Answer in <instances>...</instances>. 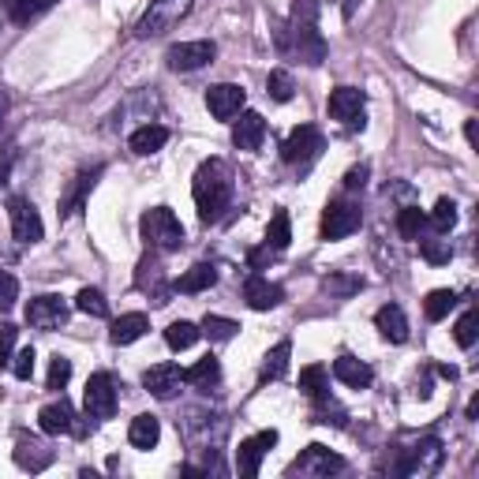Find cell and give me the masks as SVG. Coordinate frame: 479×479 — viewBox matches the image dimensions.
Masks as SVG:
<instances>
[{
  "label": "cell",
  "mask_w": 479,
  "mask_h": 479,
  "mask_svg": "<svg viewBox=\"0 0 479 479\" xmlns=\"http://www.w3.org/2000/svg\"><path fill=\"white\" fill-rule=\"evenodd\" d=\"M277 53L281 56H296L300 64H307V68H318V64L326 60L330 49H326V38L318 35L314 0H296L289 23L277 30Z\"/></svg>",
  "instance_id": "cell-1"
},
{
  "label": "cell",
  "mask_w": 479,
  "mask_h": 479,
  "mask_svg": "<svg viewBox=\"0 0 479 479\" xmlns=\"http://www.w3.org/2000/svg\"><path fill=\"white\" fill-rule=\"evenodd\" d=\"M191 195H195V206H199V217L206 221H221L233 206V195H236V176H233V165L225 157H206V162L195 169V180H191Z\"/></svg>",
  "instance_id": "cell-2"
},
{
  "label": "cell",
  "mask_w": 479,
  "mask_h": 479,
  "mask_svg": "<svg viewBox=\"0 0 479 479\" xmlns=\"http://www.w3.org/2000/svg\"><path fill=\"white\" fill-rule=\"evenodd\" d=\"M139 236L150 251H180L184 244V225L169 206H154L139 217Z\"/></svg>",
  "instance_id": "cell-3"
},
{
  "label": "cell",
  "mask_w": 479,
  "mask_h": 479,
  "mask_svg": "<svg viewBox=\"0 0 479 479\" xmlns=\"http://www.w3.org/2000/svg\"><path fill=\"white\" fill-rule=\"evenodd\" d=\"M323 146H326L323 132H318L314 124H300V127H293V132H289V139L281 143V157H284V165H293V169L307 173V169L318 162Z\"/></svg>",
  "instance_id": "cell-4"
},
{
  "label": "cell",
  "mask_w": 479,
  "mask_h": 479,
  "mask_svg": "<svg viewBox=\"0 0 479 479\" xmlns=\"http://www.w3.org/2000/svg\"><path fill=\"white\" fill-rule=\"evenodd\" d=\"M195 0H150V8L143 12V19L135 23V38H162L191 12Z\"/></svg>",
  "instance_id": "cell-5"
},
{
  "label": "cell",
  "mask_w": 479,
  "mask_h": 479,
  "mask_svg": "<svg viewBox=\"0 0 479 479\" xmlns=\"http://www.w3.org/2000/svg\"><path fill=\"white\" fill-rule=\"evenodd\" d=\"M445 461V450H442V442L438 438H420L412 450H404L401 464H397V475H408V479H427L442 468Z\"/></svg>",
  "instance_id": "cell-6"
},
{
  "label": "cell",
  "mask_w": 479,
  "mask_h": 479,
  "mask_svg": "<svg viewBox=\"0 0 479 479\" xmlns=\"http://www.w3.org/2000/svg\"><path fill=\"white\" fill-rule=\"evenodd\" d=\"M360 221H364V210L360 203L353 199H334L323 214V240H344V236H353L360 229Z\"/></svg>",
  "instance_id": "cell-7"
},
{
  "label": "cell",
  "mask_w": 479,
  "mask_h": 479,
  "mask_svg": "<svg viewBox=\"0 0 479 479\" xmlns=\"http://www.w3.org/2000/svg\"><path fill=\"white\" fill-rule=\"evenodd\" d=\"M83 404H86V416L90 420H113V412H116V378L109 371L90 374Z\"/></svg>",
  "instance_id": "cell-8"
},
{
  "label": "cell",
  "mask_w": 479,
  "mask_h": 479,
  "mask_svg": "<svg viewBox=\"0 0 479 479\" xmlns=\"http://www.w3.org/2000/svg\"><path fill=\"white\" fill-rule=\"evenodd\" d=\"M90 420V416H86ZM86 420H79L75 416V408L68 404V401H53V404H45L42 412H38V424H42V431L45 434H75V438H86L90 434V424Z\"/></svg>",
  "instance_id": "cell-9"
},
{
  "label": "cell",
  "mask_w": 479,
  "mask_h": 479,
  "mask_svg": "<svg viewBox=\"0 0 479 479\" xmlns=\"http://www.w3.org/2000/svg\"><path fill=\"white\" fill-rule=\"evenodd\" d=\"M344 468V457L330 454L326 445H307V450L289 464V475H311V479H323V475H334Z\"/></svg>",
  "instance_id": "cell-10"
},
{
  "label": "cell",
  "mask_w": 479,
  "mask_h": 479,
  "mask_svg": "<svg viewBox=\"0 0 479 479\" xmlns=\"http://www.w3.org/2000/svg\"><path fill=\"white\" fill-rule=\"evenodd\" d=\"M8 221H12V236L19 244H38L45 236L42 214L35 210V203H30V199H12L8 203Z\"/></svg>",
  "instance_id": "cell-11"
},
{
  "label": "cell",
  "mask_w": 479,
  "mask_h": 479,
  "mask_svg": "<svg viewBox=\"0 0 479 479\" xmlns=\"http://www.w3.org/2000/svg\"><path fill=\"white\" fill-rule=\"evenodd\" d=\"M214 56H217L214 42H180V45H169L165 64L173 72H195V68H206Z\"/></svg>",
  "instance_id": "cell-12"
},
{
  "label": "cell",
  "mask_w": 479,
  "mask_h": 479,
  "mask_svg": "<svg viewBox=\"0 0 479 479\" xmlns=\"http://www.w3.org/2000/svg\"><path fill=\"white\" fill-rule=\"evenodd\" d=\"M364 109H367V94L356 86H337L330 94V116L348 127H364Z\"/></svg>",
  "instance_id": "cell-13"
},
{
  "label": "cell",
  "mask_w": 479,
  "mask_h": 479,
  "mask_svg": "<svg viewBox=\"0 0 479 479\" xmlns=\"http://www.w3.org/2000/svg\"><path fill=\"white\" fill-rule=\"evenodd\" d=\"M26 323L35 330H60L64 323H68V304H64L60 296H35L26 304Z\"/></svg>",
  "instance_id": "cell-14"
},
{
  "label": "cell",
  "mask_w": 479,
  "mask_h": 479,
  "mask_svg": "<svg viewBox=\"0 0 479 479\" xmlns=\"http://www.w3.org/2000/svg\"><path fill=\"white\" fill-rule=\"evenodd\" d=\"M274 445H277V431H263V434H254V438H244L240 450H236V472L244 479L259 475L263 457H266V450H274Z\"/></svg>",
  "instance_id": "cell-15"
},
{
  "label": "cell",
  "mask_w": 479,
  "mask_h": 479,
  "mask_svg": "<svg viewBox=\"0 0 479 479\" xmlns=\"http://www.w3.org/2000/svg\"><path fill=\"white\" fill-rule=\"evenodd\" d=\"M244 105H247V94H244L236 83H217V86L206 90V109H210V116H217V120L240 116Z\"/></svg>",
  "instance_id": "cell-16"
},
{
  "label": "cell",
  "mask_w": 479,
  "mask_h": 479,
  "mask_svg": "<svg viewBox=\"0 0 479 479\" xmlns=\"http://www.w3.org/2000/svg\"><path fill=\"white\" fill-rule=\"evenodd\" d=\"M143 386H146V394L157 397V401H173V397L180 394V386H184V371H180L176 364H154V367L143 374Z\"/></svg>",
  "instance_id": "cell-17"
},
{
  "label": "cell",
  "mask_w": 479,
  "mask_h": 479,
  "mask_svg": "<svg viewBox=\"0 0 479 479\" xmlns=\"http://www.w3.org/2000/svg\"><path fill=\"white\" fill-rule=\"evenodd\" d=\"M244 300H247L251 311H274L284 300V289H281V284H274L270 277H263V274H251L244 281Z\"/></svg>",
  "instance_id": "cell-18"
},
{
  "label": "cell",
  "mask_w": 479,
  "mask_h": 479,
  "mask_svg": "<svg viewBox=\"0 0 479 479\" xmlns=\"http://www.w3.org/2000/svg\"><path fill=\"white\" fill-rule=\"evenodd\" d=\"M266 139V120L254 109H240V120H233V146L236 150H259Z\"/></svg>",
  "instance_id": "cell-19"
},
{
  "label": "cell",
  "mask_w": 479,
  "mask_h": 479,
  "mask_svg": "<svg viewBox=\"0 0 479 479\" xmlns=\"http://www.w3.org/2000/svg\"><path fill=\"white\" fill-rule=\"evenodd\" d=\"M15 464L26 472H45L53 464V450L35 434H15Z\"/></svg>",
  "instance_id": "cell-20"
},
{
  "label": "cell",
  "mask_w": 479,
  "mask_h": 479,
  "mask_svg": "<svg viewBox=\"0 0 479 479\" xmlns=\"http://www.w3.org/2000/svg\"><path fill=\"white\" fill-rule=\"evenodd\" d=\"M135 284L154 300V304H169V281H165V266L154 259V254H146V259L139 263V274H135Z\"/></svg>",
  "instance_id": "cell-21"
},
{
  "label": "cell",
  "mask_w": 479,
  "mask_h": 479,
  "mask_svg": "<svg viewBox=\"0 0 479 479\" xmlns=\"http://www.w3.org/2000/svg\"><path fill=\"white\" fill-rule=\"evenodd\" d=\"M98 176H102V165L83 169V173L72 180V187L60 195V217H72V214H79V210H83V203H86V195L94 191V184H98Z\"/></svg>",
  "instance_id": "cell-22"
},
{
  "label": "cell",
  "mask_w": 479,
  "mask_h": 479,
  "mask_svg": "<svg viewBox=\"0 0 479 479\" xmlns=\"http://www.w3.org/2000/svg\"><path fill=\"white\" fill-rule=\"evenodd\" d=\"M334 378L344 382V386H353V390H367V386H371V378H374V371H371L364 360L341 353V356L334 360Z\"/></svg>",
  "instance_id": "cell-23"
},
{
  "label": "cell",
  "mask_w": 479,
  "mask_h": 479,
  "mask_svg": "<svg viewBox=\"0 0 479 479\" xmlns=\"http://www.w3.org/2000/svg\"><path fill=\"white\" fill-rule=\"evenodd\" d=\"M374 326H378V334H382V337L394 341V344H404V341H408V318H404V311H401L397 304L378 307Z\"/></svg>",
  "instance_id": "cell-24"
},
{
  "label": "cell",
  "mask_w": 479,
  "mask_h": 479,
  "mask_svg": "<svg viewBox=\"0 0 479 479\" xmlns=\"http://www.w3.org/2000/svg\"><path fill=\"white\" fill-rule=\"evenodd\" d=\"M169 143V127H162V124H143V127H135L132 132V139H127V146H132L135 154H157Z\"/></svg>",
  "instance_id": "cell-25"
},
{
  "label": "cell",
  "mask_w": 479,
  "mask_h": 479,
  "mask_svg": "<svg viewBox=\"0 0 479 479\" xmlns=\"http://www.w3.org/2000/svg\"><path fill=\"white\" fill-rule=\"evenodd\" d=\"M146 330H150V318L139 314V311H132V314H120L116 323H113L109 341H113V344H132V341H139Z\"/></svg>",
  "instance_id": "cell-26"
},
{
  "label": "cell",
  "mask_w": 479,
  "mask_h": 479,
  "mask_svg": "<svg viewBox=\"0 0 479 479\" xmlns=\"http://www.w3.org/2000/svg\"><path fill=\"white\" fill-rule=\"evenodd\" d=\"M184 382H187V386H195V390H203V394H210L221 382V364L214 356H203L191 371H184Z\"/></svg>",
  "instance_id": "cell-27"
},
{
  "label": "cell",
  "mask_w": 479,
  "mask_h": 479,
  "mask_svg": "<svg viewBox=\"0 0 479 479\" xmlns=\"http://www.w3.org/2000/svg\"><path fill=\"white\" fill-rule=\"evenodd\" d=\"M157 438H162V424H157V416H135L132 427H127V442H132L135 450H154Z\"/></svg>",
  "instance_id": "cell-28"
},
{
  "label": "cell",
  "mask_w": 479,
  "mask_h": 479,
  "mask_svg": "<svg viewBox=\"0 0 479 479\" xmlns=\"http://www.w3.org/2000/svg\"><path fill=\"white\" fill-rule=\"evenodd\" d=\"M214 281H217V270H214L210 263H199V266H191V270L173 284V289H176V293H187V296H195V293H206Z\"/></svg>",
  "instance_id": "cell-29"
},
{
  "label": "cell",
  "mask_w": 479,
  "mask_h": 479,
  "mask_svg": "<svg viewBox=\"0 0 479 479\" xmlns=\"http://www.w3.org/2000/svg\"><path fill=\"white\" fill-rule=\"evenodd\" d=\"M289 356H293V341H277L270 353H266V360H263V371H259V378L263 382H277V378H284V371H289Z\"/></svg>",
  "instance_id": "cell-30"
},
{
  "label": "cell",
  "mask_w": 479,
  "mask_h": 479,
  "mask_svg": "<svg viewBox=\"0 0 479 479\" xmlns=\"http://www.w3.org/2000/svg\"><path fill=\"white\" fill-rule=\"evenodd\" d=\"M300 394L311 397V401L330 397V374H326V367H318V364L304 367V371H300Z\"/></svg>",
  "instance_id": "cell-31"
},
{
  "label": "cell",
  "mask_w": 479,
  "mask_h": 479,
  "mask_svg": "<svg viewBox=\"0 0 479 479\" xmlns=\"http://www.w3.org/2000/svg\"><path fill=\"white\" fill-rule=\"evenodd\" d=\"M457 307V293L454 289H434L427 300H424V314L431 318V323H442L445 314H450Z\"/></svg>",
  "instance_id": "cell-32"
},
{
  "label": "cell",
  "mask_w": 479,
  "mask_h": 479,
  "mask_svg": "<svg viewBox=\"0 0 479 479\" xmlns=\"http://www.w3.org/2000/svg\"><path fill=\"white\" fill-rule=\"evenodd\" d=\"M420 254H424V259H427L431 266H445V263L454 259V244H450V240H442V233L431 236V240L420 236Z\"/></svg>",
  "instance_id": "cell-33"
},
{
  "label": "cell",
  "mask_w": 479,
  "mask_h": 479,
  "mask_svg": "<svg viewBox=\"0 0 479 479\" xmlns=\"http://www.w3.org/2000/svg\"><path fill=\"white\" fill-rule=\"evenodd\" d=\"M236 330H240V326L233 323V318H221V314H206L203 326H199V334L210 337V341H233Z\"/></svg>",
  "instance_id": "cell-34"
},
{
  "label": "cell",
  "mask_w": 479,
  "mask_h": 479,
  "mask_svg": "<svg viewBox=\"0 0 479 479\" xmlns=\"http://www.w3.org/2000/svg\"><path fill=\"white\" fill-rule=\"evenodd\" d=\"M424 225H427V217H424L420 206H404V210L397 214V233H401L404 240H420Z\"/></svg>",
  "instance_id": "cell-35"
},
{
  "label": "cell",
  "mask_w": 479,
  "mask_h": 479,
  "mask_svg": "<svg viewBox=\"0 0 479 479\" xmlns=\"http://www.w3.org/2000/svg\"><path fill=\"white\" fill-rule=\"evenodd\" d=\"M203 334H199V326L195 323H184V318H180V323H173L169 330H165V341H169V348H176V353H184V348H191V344H195Z\"/></svg>",
  "instance_id": "cell-36"
},
{
  "label": "cell",
  "mask_w": 479,
  "mask_h": 479,
  "mask_svg": "<svg viewBox=\"0 0 479 479\" xmlns=\"http://www.w3.org/2000/svg\"><path fill=\"white\" fill-rule=\"evenodd\" d=\"M427 221H431V229H434V233L445 236V233H450V229L457 225V203H454V199H438Z\"/></svg>",
  "instance_id": "cell-37"
},
{
  "label": "cell",
  "mask_w": 479,
  "mask_h": 479,
  "mask_svg": "<svg viewBox=\"0 0 479 479\" xmlns=\"http://www.w3.org/2000/svg\"><path fill=\"white\" fill-rule=\"evenodd\" d=\"M266 94H270L274 102H293V94H296V83H293V75L284 72V68L270 72V75H266Z\"/></svg>",
  "instance_id": "cell-38"
},
{
  "label": "cell",
  "mask_w": 479,
  "mask_h": 479,
  "mask_svg": "<svg viewBox=\"0 0 479 479\" xmlns=\"http://www.w3.org/2000/svg\"><path fill=\"white\" fill-rule=\"evenodd\" d=\"M289 240H293L289 214L277 210V214H274V221H270V233H266V247H270V251H284V247H289Z\"/></svg>",
  "instance_id": "cell-39"
},
{
  "label": "cell",
  "mask_w": 479,
  "mask_h": 479,
  "mask_svg": "<svg viewBox=\"0 0 479 479\" xmlns=\"http://www.w3.org/2000/svg\"><path fill=\"white\" fill-rule=\"evenodd\" d=\"M323 289H326L330 296L348 300L353 293H360V289H364V277H356V274H334V277H326V281H323Z\"/></svg>",
  "instance_id": "cell-40"
},
{
  "label": "cell",
  "mask_w": 479,
  "mask_h": 479,
  "mask_svg": "<svg viewBox=\"0 0 479 479\" xmlns=\"http://www.w3.org/2000/svg\"><path fill=\"white\" fill-rule=\"evenodd\" d=\"M75 307H79L83 314H90V318H105V314H109V300L102 296V289H83V293L75 296Z\"/></svg>",
  "instance_id": "cell-41"
},
{
  "label": "cell",
  "mask_w": 479,
  "mask_h": 479,
  "mask_svg": "<svg viewBox=\"0 0 479 479\" xmlns=\"http://www.w3.org/2000/svg\"><path fill=\"white\" fill-rule=\"evenodd\" d=\"M454 337H457V344L461 348H472L475 344V337H479V314L468 307L461 318H457V330H454Z\"/></svg>",
  "instance_id": "cell-42"
},
{
  "label": "cell",
  "mask_w": 479,
  "mask_h": 479,
  "mask_svg": "<svg viewBox=\"0 0 479 479\" xmlns=\"http://www.w3.org/2000/svg\"><path fill=\"white\" fill-rule=\"evenodd\" d=\"M68 378H72V360L56 353L53 364H49V390H64L68 386Z\"/></svg>",
  "instance_id": "cell-43"
},
{
  "label": "cell",
  "mask_w": 479,
  "mask_h": 479,
  "mask_svg": "<svg viewBox=\"0 0 479 479\" xmlns=\"http://www.w3.org/2000/svg\"><path fill=\"white\" fill-rule=\"evenodd\" d=\"M5 12L15 23H30V19L38 15V0H5Z\"/></svg>",
  "instance_id": "cell-44"
},
{
  "label": "cell",
  "mask_w": 479,
  "mask_h": 479,
  "mask_svg": "<svg viewBox=\"0 0 479 479\" xmlns=\"http://www.w3.org/2000/svg\"><path fill=\"white\" fill-rule=\"evenodd\" d=\"M15 300H19V281L0 270V311H12Z\"/></svg>",
  "instance_id": "cell-45"
},
{
  "label": "cell",
  "mask_w": 479,
  "mask_h": 479,
  "mask_svg": "<svg viewBox=\"0 0 479 479\" xmlns=\"http://www.w3.org/2000/svg\"><path fill=\"white\" fill-rule=\"evenodd\" d=\"M15 337H19V330H15L12 323H0V367H8V364H12Z\"/></svg>",
  "instance_id": "cell-46"
},
{
  "label": "cell",
  "mask_w": 479,
  "mask_h": 479,
  "mask_svg": "<svg viewBox=\"0 0 479 479\" xmlns=\"http://www.w3.org/2000/svg\"><path fill=\"white\" fill-rule=\"evenodd\" d=\"M12 374L23 378V382H26L30 374H35V348H23V353L12 360Z\"/></svg>",
  "instance_id": "cell-47"
},
{
  "label": "cell",
  "mask_w": 479,
  "mask_h": 479,
  "mask_svg": "<svg viewBox=\"0 0 479 479\" xmlns=\"http://www.w3.org/2000/svg\"><path fill=\"white\" fill-rule=\"evenodd\" d=\"M367 173H371L367 165L348 169V173H344V191H356V187H364V184H367Z\"/></svg>",
  "instance_id": "cell-48"
},
{
  "label": "cell",
  "mask_w": 479,
  "mask_h": 479,
  "mask_svg": "<svg viewBox=\"0 0 479 479\" xmlns=\"http://www.w3.org/2000/svg\"><path fill=\"white\" fill-rule=\"evenodd\" d=\"M12 109V98H8V90H0V127H5V116Z\"/></svg>",
  "instance_id": "cell-49"
},
{
  "label": "cell",
  "mask_w": 479,
  "mask_h": 479,
  "mask_svg": "<svg viewBox=\"0 0 479 479\" xmlns=\"http://www.w3.org/2000/svg\"><path fill=\"white\" fill-rule=\"evenodd\" d=\"M0 15H5V0H0Z\"/></svg>",
  "instance_id": "cell-50"
}]
</instances>
